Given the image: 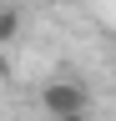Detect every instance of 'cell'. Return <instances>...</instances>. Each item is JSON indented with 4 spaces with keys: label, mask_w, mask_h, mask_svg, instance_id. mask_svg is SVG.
<instances>
[{
    "label": "cell",
    "mask_w": 116,
    "mask_h": 121,
    "mask_svg": "<svg viewBox=\"0 0 116 121\" xmlns=\"http://www.w3.org/2000/svg\"><path fill=\"white\" fill-rule=\"evenodd\" d=\"M86 101H91V91L81 81H51L40 91V106H46L51 116H76V111H86Z\"/></svg>",
    "instance_id": "obj_1"
},
{
    "label": "cell",
    "mask_w": 116,
    "mask_h": 121,
    "mask_svg": "<svg viewBox=\"0 0 116 121\" xmlns=\"http://www.w3.org/2000/svg\"><path fill=\"white\" fill-rule=\"evenodd\" d=\"M15 30H20V15L15 10H0V40H10Z\"/></svg>",
    "instance_id": "obj_2"
},
{
    "label": "cell",
    "mask_w": 116,
    "mask_h": 121,
    "mask_svg": "<svg viewBox=\"0 0 116 121\" xmlns=\"http://www.w3.org/2000/svg\"><path fill=\"white\" fill-rule=\"evenodd\" d=\"M56 121H86V111H76V116H56Z\"/></svg>",
    "instance_id": "obj_3"
},
{
    "label": "cell",
    "mask_w": 116,
    "mask_h": 121,
    "mask_svg": "<svg viewBox=\"0 0 116 121\" xmlns=\"http://www.w3.org/2000/svg\"><path fill=\"white\" fill-rule=\"evenodd\" d=\"M0 86H5V60H0Z\"/></svg>",
    "instance_id": "obj_4"
}]
</instances>
